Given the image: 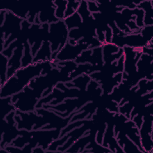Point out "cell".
I'll return each instance as SVG.
<instances>
[{"label":"cell","mask_w":153,"mask_h":153,"mask_svg":"<svg viewBox=\"0 0 153 153\" xmlns=\"http://www.w3.org/2000/svg\"><path fill=\"white\" fill-rule=\"evenodd\" d=\"M51 66L56 67L50 61L33 63L21 67L1 86V97H11L22 91L33 79L41 75L44 68Z\"/></svg>","instance_id":"cell-1"},{"label":"cell","mask_w":153,"mask_h":153,"mask_svg":"<svg viewBox=\"0 0 153 153\" xmlns=\"http://www.w3.org/2000/svg\"><path fill=\"white\" fill-rule=\"evenodd\" d=\"M69 39V30L63 20L49 25L47 41L50 42L53 52L51 60L54 61L59 51L64 47Z\"/></svg>","instance_id":"cell-2"},{"label":"cell","mask_w":153,"mask_h":153,"mask_svg":"<svg viewBox=\"0 0 153 153\" xmlns=\"http://www.w3.org/2000/svg\"><path fill=\"white\" fill-rule=\"evenodd\" d=\"M40 99L36 92L28 85L22 91L11 96V102L16 111L23 112L35 111Z\"/></svg>","instance_id":"cell-3"},{"label":"cell","mask_w":153,"mask_h":153,"mask_svg":"<svg viewBox=\"0 0 153 153\" xmlns=\"http://www.w3.org/2000/svg\"><path fill=\"white\" fill-rule=\"evenodd\" d=\"M153 105H151L143 117V122L139 129L140 144L146 153L152 152Z\"/></svg>","instance_id":"cell-4"},{"label":"cell","mask_w":153,"mask_h":153,"mask_svg":"<svg viewBox=\"0 0 153 153\" xmlns=\"http://www.w3.org/2000/svg\"><path fill=\"white\" fill-rule=\"evenodd\" d=\"M15 114L16 111H13L3 119V127L1 142V149L10 145L20 135V130L18 128L14 119Z\"/></svg>","instance_id":"cell-5"},{"label":"cell","mask_w":153,"mask_h":153,"mask_svg":"<svg viewBox=\"0 0 153 153\" xmlns=\"http://www.w3.org/2000/svg\"><path fill=\"white\" fill-rule=\"evenodd\" d=\"M88 48L89 45L87 44L82 43L79 41H78V43L75 45L71 44L69 42H67L57 53L54 63L56 64L60 62L75 61L83 51Z\"/></svg>","instance_id":"cell-6"},{"label":"cell","mask_w":153,"mask_h":153,"mask_svg":"<svg viewBox=\"0 0 153 153\" xmlns=\"http://www.w3.org/2000/svg\"><path fill=\"white\" fill-rule=\"evenodd\" d=\"M152 55H149L146 53L142 54L136 63L137 74L140 79H153V72L152 67Z\"/></svg>","instance_id":"cell-7"},{"label":"cell","mask_w":153,"mask_h":153,"mask_svg":"<svg viewBox=\"0 0 153 153\" xmlns=\"http://www.w3.org/2000/svg\"><path fill=\"white\" fill-rule=\"evenodd\" d=\"M24 45L25 44H23L16 47L12 56L8 59L7 73V79L13 76L16 72L22 67L21 61L24 52Z\"/></svg>","instance_id":"cell-8"},{"label":"cell","mask_w":153,"mask_h":153,"mask_svg":"<svg viewBox=\"0 0 153 153\" xmlns=\"http://www.w3.org/2000/svg\"><path fill=\"white\" fill-rule=\"evenodd\" d=\"M55 10L56 7L53 1L51 2L50 5L43 7L37 14L39 23H48L50 25L52 23L57 22L59 20L55 16Z\"/></svg>","instance_id":"cell-9"},{"label":"cell","mask_w":153,"mask_h":153,"mask_svg":"<svg viewBox=\"0 0 153 153\" xmlns=\"http://www.w3.org/2000/svg\"><path fill=\"white\" fill-rule=\"evenodd\" d=\"M52 53L50 42L47 40L44 41L40 48L34 56L33 63L51 61Z\"/></svg>","instance_id":"cell-10"},{"label":"cell","mask_w":153,"mask_h":153,"mask_svg":"<svg viewBox=\"0 0 153 153\" xmlns=\"http://www.w3.org/2000/svg\"><path fill=\"white\" fill-rule=\"evenodd\" d=\"M123 81V72L115 74L111 78L100 83V87L102 90V94H109L113 89Z\"/></svg>","instance_id":"cell-11"},{"label":"cell","mask_w":153,"mask_h":153,"mask_svg":"<svg viewBox=\"0 0 153 153\" xmlns=\"http://www.w3.org/2000/svg\"><path fill=\"white\" fill-rule=\"evenodd\" d=\"M151 1H143L137 6L144 12V26L153 25V7Z\"/></svg>","instance_id":"cell-12"},{"label":"cell","mask_w":153,"mask_h":153,"mask_svg":"<svg viewBox=\"0 0 153 153\" xmlns=\"http://www.w3.org/2000/svg\"><path fill=\"white\" fill-rule=\"evenodd\" d=\"M63 21L68 29V30H71L72 29L79 27L82 22V19L79 16V14L76 12L74 14L65 18Z\"/></svg>","instance_id":"cell-13"},{"label":"cell","mask_w":153,"mask_h":153,"mask_svg":"<svg viewBox=\"0 0 153 153\" xmlns=\"http://www.w3.org/2000/svg\"><path fill=\"white\" fill-rule=\"evenodd\" d=\"M1 113L2 115V119L13 111H16V109L12 103L11 97H1Z\"/></svg>","instance_id":"cell-14"},{"label":"cell","mask_w":153,"mask_h":153,"mask_svg":"<svg viewBox=\"0 0 153 153\" xmlns=\"http://www.w3.org/2000/svg\"><path fill=\"white\" fill-rule=\"evenodd\" d=\"M53 3L56 7V17L59 20H63L65 19V13L67 7L68 1H54Z\"/></svg>","instance_id":"cell-15"},{"label":"cell","mask_w":153,"mask_h":153,"mask_svg":"<svg viewBox=\"0 0 153 153\" xmlns=\"http://www.w3.org/2000/svg\"><path fill=\"white\" fill-rule=\"evenodd\" d=\"M33 56L31 52L30 46L28 42L26 43L24 45V52L22 58V67H26L33 63Z\"/></svg>","instance_id":"cell-16"},{"label":"cell","mask_w":153,"mask_h":153,"mask_svg":"<svg viewBox=\"0 0 153 153\" xmlns=\"http://www.w3.org/2000/svg\"><path fill=\"white\" fill-rule=\"evenodd\" d=\"M8 62V58L1 53V86L2 85L7 79Z\"/></svg>","instance_id":"cell-17"},{"label":"cell","mask_w":153,"mask_h":153,"mask_svg":"<svg viewBox=\"0 0 153 153\" xmlns=\"http://www.w3.org/2000/svg\"><path fill=\"white\" fill-rule=\"evenodd\" d=\"M81 1H68L67 7L65 13V18H66L77 11Z\"/></svg>","instance_id":"cell-18"},{"label":"cell","mask_w":153,"mask_h":153,"mask_svg":"<svg viewBox=\"0 0 153 153\" xmlns=\"http://www.w3.org/2000/svg\"><path fill=\"white\" fill-rule=\"evenodd\" d=\"M81 17L82 18V20L86 19L90 16H91L92 14L90 12L88 8V5H87V2L85 1H81L79 4V6L77 10L76 11Z\"/></svg>","instance_id":"cell-19"},{"label":"cell","mask_w":153,"mask_h":153,"mask_svg":"<svg viewBox=\"0 0 153 153\" xmlns=\"http://www.w3.org/2000/svg\"><path fill=\"white\" fill-rule=\"evenodd\" d=\"M132 11H133V15L136 17L135 23H136L137 26L139 29L142 28L144 26V23H143L144 12H143V11L142 9L136 7L134 9H132Z\"/></svg>","instance_id":"cell-20"},{"label":"cell","mask_w":153,"mask_h":153,"mask_svg":"<svg viewBox=\"0 0 153 153\" xmlns=\"http://www.w3.org/2000/svg\"><path fill=\"white\" fill-rule=\"evenodd\" d=\"M140 33L148 42H152L153 38V25L144 26L140 30Z\"/></svg>","instance_id":"cell-21"},{"label":"cell","mask_w":153,"mask_h":153,"mask_svg":"<svg viewBox=\"0 0 153 153\" xmlns=\"http://www.w3.org/2000/svg\"><path fill=\"white\" fill-rule=\"evenodd\" d=\"M87 2L88 10L91 14L99 12V7H98L97 1H87Z\"/></svg>","instance_id":"cell-22"}]
</instances>
